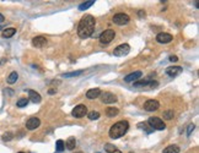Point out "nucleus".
<instances>
[{
    "instance_id": "1",
    "label": "nucleus",
    "mask_w": 199,
    "mask_h": 153,
    "mask_svg": "<svg viewBox=\"0 0 199 153\" xmlns=\"http://www.w3.org/2000/svg\"><path fill=\"white\" fill-rule=\"evenodd\" d=\"M95 25H96V21H95V17L91 16V15H85L80 22H79V26H77V36L82 39L85 38H89L90 36H92L94 30H95Z\"/></svg>"
},
{
    "instance_id": "2",
    "label": "nucleus",
    "mask_w": 199,
    "mask_h": 153,
    "mask_svg": "<svg viewBox=\"0 0 199 153\" xmlns=\"http://www.w3.org/2000/svg\"><path fill=\"white\" fill-rule=\"evenodd\" d=\"M128 129H129V122L127 121V120H122V121L116 122L109 129V137L114 138V140L119 138V137H122V136H124L127 134Z\"/></svg>"
},
{
    "instance_id": "3",
    "label": "nucleus",
    "mask_w": 199,
    "mask_h": 153,
    "mask_svg": "<svg viewBox=\"0 0 199 153\" xmlns=\"http://www.w3.org/2000/svg\"><path fill=\"white\" fill-rule=\"evenodd\" d=\"M116 37V32L113 30H106L104 32L101 33L100 36V42L101 44H109Z\"/></svg>"
},
{
    "instance_id": "4",
    "label": "nucleus",
    "mask_w": 199,
    "mask_h": 153,
    "mask_svg": "<svg viewBox=\"0 0 199 153\" xmlns=\"http://www.w3.org/2000/svg\"><path fill=\"white\" fill-rule=\"evenodd\" d=\"M148 122H149V125H150L153 129H155V130L162 131V130L166 129V124L164 122V120H161V119L157 118V117H151V118H149Z\"/></svg>"
},
{
    "instance_id": "5",
    "label": "nucleus",
    "mask_w": 199,
    "mask_h": 153,
    "mask_svg": "<svg viewBox=\"0 0 199 153\" xmlns=\"http://www.w3.org/2000/svg\"><path fill=\"white\" fill-rule=\"evenodd\" d=\"M112 21H113V23H116V25H118V26H122V25H127L129 21H130V17L127 15V14H116L114 16H113V19H112Z\"/></svg>"
},
{
    "instance_id": "6",
    "label": "nucleus",
    "mask_w": 199,
    "mask_h": 153,
    "mask_svg": "<svg viewBox=\"0 0 199 153\" xmlns=\"http://www.w3.org/2000/svg\"><path fill=\"white\" fill-rule=\"evenodd\" d=\"M129 52H130V47H129V44L123 43V44L118 45L117 48H114L113 54H114L116 57H124V55H127Z\"/></svg>"
},
{
    "instance_id": "7",
    "label": "nucleus",
    "mask_w": 199,
    "mask_h": 153,
    "mask_svg": "<svg viewBox=\"0 0 199 153\" xmlns=\"http://www.w3.org/2000/svg\"><path fill=\"white\" fill-rule=\"evenodd\" d=\"M71 114H73V117H75V118H82V117H85V115L87 114V108H86V105H84V104H79V105H76V107L73 109Z\"/></svg>"
},
{
    "instance_id": "8",
    "label": "nucleus",
    "mask_w": 199,
    "mask_h": 153,
    "mask_svg": "<svg viewBox=\"0 0 199 153\" xmlns=\"http://www.w3.org/2000/svg\"><path fill=\"white\" fill-rule=\"evenodd\" d=\"M159 107H160V103L155 99H149L144 103V109L146 112H155L159 109Z\"/></svg>"
},
{
    "instance_id": "9",
    "label": "nucleus",
    "mask_w": 199,
    "mask_h": 153,
    "mask_svg": "<svg viewBox=\"0 0 199 153\" xmlns=\"http://www.w3.org/2000/svg\"><path fill=\"white\" fill-rule=\"evenodd\" d=\"M172 39H173V37L170 33H165V32H161L156 36V40L161 44H167V43L172 42Z\"/></svg>"
},
{
    "instance_id": "10",
    "label": "nucleus",
    "mask_w": 199,
    "mask_h": 153,
    "mask_svg": "<svg viewBox=\"0 0 199 153\" xmlns=\"http://www.w3.org/2000/svg\"><path fill=\"white\" fill-rule=\"evenodd\" d=\"M101 100L106 104H111V103L117 102V97L111 92H104L103 94H101Z\"/></svg>"
},
{
    "instance_id": "11",
    "label": "nucleus",
    "mask_w": 199,
    "mask_h": 153,
    "mask_svg": "<svg viewBox=\"0 0 199 153\" xmlns=\"http://www.w3.org/2000/svg\"><path fill=\"white\" fill-rule=\"evenodd\" d=\"M39 125H41V120H39L38 118H36V117L30 118V119L26 121V127H27L29 130H36Z\"/></svg>"
},
{
    "instance_id": "12",
    "label": "nucleus",
    "mask_w": 199,
    "mask_h": 153,
    "mask_svg": "<svg viewBox=\"0 0 199 153\" xmlns=\"http://www.w3.org/2000/svg\"><path fill=\"white\" fill-rule=\"evenodd\" d=\"M181 71H182V67H181V66H170V67L166 69V74H167L168 76H171V77L177 76L178 74H181Z\"/></svg>"
},
{
    "instance_id": "13",
    "label": "nucleus",
    "mask_w": 199,
    "mask_h": 153,
    "mask_svg": "<svg viewBox=\"0 0 199 153\" xmlns=\"http://www.w3.org/2000/svg\"><path fill=\"white\" fill-rule=\"evenodd\" d=\"M32 44L34 47H37V48H42V47H44L47 44V39L44 37H42V36L34 37L32 39Z\"/></svg>"
},
{
    "instance_id": "14",
    "label": "nucleus",
    "mask_w": 199,
    "mask_h": 153,
    "mask_svg": "<svg viewBox=\"0 0 199 153\" xmlns=\"http://www.w3.org/2000/svg\"><path fill=\"white\" fill-rule=\"evenodd\" d=\"M141 75H143L141 71H134V72L127 75V76L124 77V81H126V82H134V81H136L138 79H140Z\"/></svg>"
},
{
    "instance_id": "15",
    "label": "nucleus",
    "mask_w": 199,
    "mask_h": 153,
    "mask_svg": "<svg viewBox=\"0 0 199 153\" xmlns=\"http://www.w3.org/2000/svg\"><path fill=\"white\" fill-rule=\"evenodd\" d=\"M29 100H32L33 103H39L42 100V98H41L39 93H37L33 90H29Z\"/></svg>"
},
{
    "instance_id": "16",
    "label": "nucleus",
    "mask_w": 199,
    "mask_h": 153,
    "mask_svg": "<svg viewBox=\"0 0 199 153\" xmlns=\"http://www.w3.org/2000/svg\"><path fill=\"white\" fill-rule=\"evenodd\" d=\"M100 96H101V90L100 88H92V90H89L86 92V97L89 99H95Z\"/></svg>"
},
{
    "instance_id": "17",
    "label": "nucleus",
    "mask_w": 199,
    "mask_h": 153,
    "mask_svg": "<svg viewBox=\"0 0 199 153\" xmlns=\"http://www.w3.org/2000/svg\"><path fill=\"white\" fill-rule=\"evenodd\" d=\"M106 114H107V117H109V118H114V117H117V115L119 114V109H118V108L109 107V108L106 109Z\"/></svg>"
},
{
    "instance_id": "18",
    "label": "nucleus",
    "mask_w": 199,
    "mask_h": 153,
    "mask_svg": "<svg viewBox=\"0 0 199 153\" xmlns=\"http://www.w3.org/2000/svg\"><path fill=\"white\" fill-rule=\"evenodd\" d=\"M179 151L181 150H179V147L177 145H170L162 151V153H179Z\"/></svg>"
},
{
    "instance_id": "19",
    "label": "nucleus",
    "mask_w": 199,
    "mask_h": 153,
    "mask_svg": "<svg viewBox=\"0 0 199 153\" xmlns=\"http://www.w3.org/2000/svg\"><path fill=\"white\" fill-rule=\"evenodd\" d=\"M104 150H106L107 153H122L114 145H112V143H106V145H104Z\"/></svg>"
},
{
    "instance_id": "20",
    "label": "nucleus",
    "mask_w": 199,
    "mask_h": 153,
    "mask_svg": "<svg viewBox=\"0 0 199 153\" xmlns=\"http://www.w3.org/2000/svg\"><path fill=\"white\" fill-rule=\"evenodd\" d=\"M15 33H16V30H15V28H6V30L2 31L1 36H2L4 38H11Z\"/></svg>"
},
{
    "instance_id": "21",
    "label": "nucleus",
    "mask_w": 199,
    "mask_h": 153,
    "mask_svg": "<svg viewBox=\"0 0 199 153\" xmlns=\"http://www.w3.org/2000/svg\"><path fill=\"white\" fill-rule=\"evenodd\" d=\"M66 148L68 150H74L75 148V146H76V141H75V138L74 137H69L68 140H66V143H65Z\"/></svg>"
},
{
    "instance_id": "22",
    "label": "nucleus",
    "mask_w": 199,
    "mask_h": 153,
    "mask_svg": "<svg viewBox=\"0 0 199 153\" xmlns=\"http://www.w3.org/2000/svg\"><path fill=\"white\" fill-rule=\"evenodd\" d=\"M17 79H19L17 72H16V71H12V72L9 75V77H7V82H9L10 85H12V83H15V82L17 81Z\"/></svg>"
},
{
    "instance_id": "23",
    "label": "nucleus",
    "mask_w": 199,
    "mask_h": 153,
    "mask_svg": "<svg viewBox=\"0 0 199 153\" xmlns=\"http://www.w3.org/2000/svg\"><path fill=\"white\" fill-rule=\"evenodd\" d=\"M94 0H89V1H85V2H82L80 6H79V10H81V11H84V10H87L90 6H92L94 5Z\"/></svg>"
},
{
    "instance_id": "24",
    "label": "nucleus",
    "mask_w": 199,
    "mask_h": 153,
    "mask_svg": "<svg viewBox=\"0 0 199 153\" xmlns=\"http://www.w3.org/2000/svg\"><path fill=\"white\" fill-rule=\"evenodd\" d=\"M173 115H175L173 110H172V109H168V110H166L165 113H164V119H165V120H171V119L173 118Z\"/></svg>"
},
{
    "instance_id": "25",
    "label": "nucleus",
    "mask_w": 199,
    "mask_h": 153,
    "mask_svg": "<svg viewBox=\"0 0 199 153\" xmlns=\"http://www.w3.org/2000/svg\"><path fill=\"white\" fill-rule=\"evenodd\" d=\"M27 104H29V99H26V98H21V99H19V100H17V103H16V105H17L19 108L26 107Z\"/></svg>"
},
{
    "instance_id": "26",
    "label": "nucleus",
    "mask_w": 199,
    "mask_h": 153,
    "mask_svg": "<svg viewBox=\"0 0 199 153\" xmlns=\"http://www.w3.org/2000/svg\"><path fill=\"white\" fill-rule=\"evenodd\" d=\"M82 74V70H77V71H73V72H68V74H64L63 76L64 77H74V76H79Z\"/></svg>"
},
{
    "instance_id": "27",
    "label": "nucleus",
    "mask_w": 199,
    "mask_h": 153,
    "mask_svg": "<svg viewBox=\"0 0 199 153\" xmlns=\"http://www.w3.org/2000/svg\"><path fill=\"white\" fill-rule=\"evenodd\" d=\"M4 141H11L12 138H14V135H12V132H5L4 135H2V137H1Z\"/></svg>"
},
{
    "instance_id": "28",
    "label": "nucleus",
    "mask_w": 199,
    "mask_h": 153,
    "mask_svg": "<svg viewBox=\"0 0 199 153\" xmlns=\"http://www.w3.org/2000/svg\"><path fill=\"white\" fill-rule=\"evenodd\" d=\"M64 147H65V145H64L63 140H58V141H57V151H58V152H62V151H64Z\"/></svg>"
},
{
    "instance_id": "29",
    "label": "nucleus",
    "mask_w": 199,
    "mask_h": 153,
    "mask_svg": "<svg viewBox=\"0 0 199 153\" xmlns=\"http://www.w3.org/2000/svg\"><path fill=\"white\" fill-rule=\"evenodd\" d=\"M100 118V113L99 112H91V113H89V119L90 120H96V119H99Z\"/></svg>"
},
{
    "instance_id": "30",
    "label": "nucleus",
    "mask_w": 199,
    "mask_h": 153,
    "mask_svg": "<svg viewBox=\"0 0 199 153\" xmlns=\"http://www.w3.org/2000/svg\"><path fill=\"white\" fill-rule=\"evenodd\" d=\"M193 130H194V124H189V126H188V129H187V135L189 136Z\"/></svg>"
},
{
    "instance_id": "31",
    "label": "nucleus",
    "mask_w": 199,
    "mask_h": 153,
    "mask_svg": "<svg viewBox=\"0 0 199 153\" xmlns=\"http://www.w3.org/2000/svg\"><path fill=\"white\" fill-rule=\"evenodd\" d=\"M170 60H171V61H177V60H178V58H177L176 55H172V57H170Z\"/></svg>"
},
{
    "instance_id": "32",
    "label": "nucleus",
    "mask_w": 199,
    "mask_h": 153,
    "mask_svg": "<svg viewBox=\"0 0 199 153\" xmlns=\"http://www.w3.org/2000/svg\"><path fill=\"white\" fill-rule=\"evenodd\" d=\"M4 20H5V17H4V16L0 14V22H4Z\"/></svg>"
},
{
    "instance_id": "33",
    "label": "nucleus",
    "mask_w": 199,
    "mask_h": 153,
    "mask_svg": "<svg viewBox=\"0 0 199 153\" xmlns=\"http://www.w3.org/2000/svg\"><path fill=\"white\" fill-rule=\"evenodd\" d=\"M55 90H49V94H54V93H55Z\"/></svg>"
},
{
    "instance_id": "34",
    "label": "nucleus",
    "mask_w": 199,
    "mask_h": 153,
    "mask_svg": "<svg viewBox=\"0 0 199 153\" xmlns=\"http://www.w3.org/2000/svg\"><path fill=\"white\" fill-rule=\"evenodd\" d=\"M19 153H25V152H19Z\"/></svg>"
}]
</instances>
